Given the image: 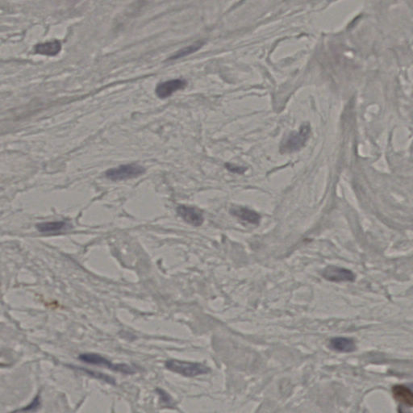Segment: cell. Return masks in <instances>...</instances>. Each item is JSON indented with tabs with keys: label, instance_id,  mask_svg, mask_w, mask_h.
<instances>
[{
	"label": "cell",
	"instance_id": "obj_1",
	"mask_svg": "<svg viewBox=\"0 0 413 413\" xmlns=\"http://www.w3.org/2000/svg\"><path fill=\"white\" fill-rule=\"evenodd\" d=\"M311 135V125L303 123L298 131L292 132L282 140L280 145L282 154H289L298 151L304 147Z\"/></svg>",
	"mask_w": 413,
	"mask_h": 413
},
{
	"label": "cell",
	"instance_id": "obj_2",
	"mask_svg": "<svg viewBox=\"0 0 413 413\" xmlns=\"http://www.w3.org/2000/svg\"><path fill=\"white\" fill-rule=\"evenodd\" d=\"M165 368L185 377H196L211 371L208 367L200 363L170 359L165 363Z\"/></svg>",
	"mask_w": 413,
	"mask_h": 413
},
{
	"label": "cell",
	"instance_id": "obj_3",
	"mask_svg": "<svg viewBox=\"0 0 413 413\" xmlns=\"http://www.w3.org/2000/svg\"><path fill=\"white\" fill-rule=\"evenodd\" d=\"M79 359L88 364L105 367L112 370L120 372L123 374H132L136 373V369L130 366L126 365V364H113L112 362L99 354H93V353L80 354Z\"/></svg>",
	"mask_w": 413,
	"mask_h": 413
},
{
	"label": "cell",
	"instance_id": "obj_4",
	"mask_svg": "<svg viewBox=\"0 0 413 413\" xmlns=\"http://www.w3.org/2000/svg\"><path fill=\"white\" fill-rule=\"evenodd\" d=\"M145 169L137 164L119 165V167L110 169L106 172V177L112 181H122L125 179H134L145 174Z\"/></svg>",
	"mask_w": 413,
	"mask_h": 413
},
{
	"label": "cell",
	"instance_id": "obj_5",
	"mask_svg": "<svg viewBox=\"0 0 413 413\" xmlns=\"http://www.w3.org/2000/svg\"><path fill=\"white\" fill-rule=\"evenodd\" d=\"M322 276L326 280L330 282H354L355 280V275L351 271L335 266L326 267L322 273Z\"/></svg>",
	"mask_w": 413,
	"mask_h": 413
},
{
	"label": "cell",
	"instance_id": "obj_6",
	"mask_svg": "<svg viewBox=\"0 0 413 413\" xmlns=\"http://www.w3.org/2000/svg\"><path fill=\"white\" fill-rule=\"evenodd\" d=\"M177 212L179 216H181V218L184 219V221L195 227L202 225L205 221L202 211L194 206L181 205L178 206Z\"/></svg>",
	"mask_w": 413,
	"mask_h": 413
},
{
	"label": "cell",
	"instance_id": "obj_7",
	"mask_svg": "<svg viewBox=\"0 0 413 413\" xmlns=\"http://www.w3.org/2000/svg\"><path fill=\"white\" fill-rule=\"evenodd\" d=\"M186 82L183 79H173V80L166 81L164 83H159L157 86V95L160 99H166L170 95H172L175 92H178L179 90L184 89L186 88Z\"/></svg>",
	"mask_w": 413,
	"mask_h": 413
},
{
	"label": "cell",
	"instance_id": "obj_8",
	"mask_svg": "<svg viewBox=\"0 0 413 413\" xmlns=\"http://www.w3.org/2000/svg\"><path fill=\"white\" fill-rule=\"evenodd\" d=\"M230 213L236 216L241 221L250 223L252 225H258L260 222V215L251 209L244 206H234L230 210Z\"/></svg>",
	"mask_w": 413,
	"mask_h": 413
},
{
	"label": "cell",
	"instance_id": "obj_9",
	"mask_svg": "<svg viewBox=\"0 0 413 413\" xmlns=\"http://www.w3.org/2000/svg\"><path fill=\"white\" fill-rule=\"evenodd\" d=\"M328 346L334 351L351 353L356 349L355 342L351 338H334L330 340Z\"/></svg>",
	"mask_w": 413,
	"mask_h": 413
},
{
	"label": "cell",
	"instance_id": "obj_10",
	"mask_svg": "<svg viewBox=\"0 0 413 413\" xmlns=\"http://www.w3.org/2000/svg\"><path fill=\"white\" fill-rule=\"evenodd\" d=\"M62 50V44L58 40H54L52 42L40 43L35 46V53L41 55L53 56L58 55V53Z\"/></svg>",
	"mask_w": 413,
	"mask_h": 413
},
{
	"label": "cell",
	"instance_id": "obj_11",
	"mask_svg": "<svg viewBox=\"0 0 413 413\" xmlns=\"http://www.w3.org/2000/svg\"><path fill=\"white\" fill-rule=\"evenodd\" d=\"M393 396L398 402L412 408L413 405V391L404 385H395L392 388Z\"/></svg>",
	"mask_w": 413,
	"mask_h": 413
},
{
	"label": "cell",
	"instance_id": "obj_12",
	"mask_svg": "<svg viewBox=\"0 0 413 413\" xmlns=\"http://www.w3.org/2000/svg\"><path fill=\"white\" fill-rule=\"evenodd\" d=\"M69 228V224L65 222V221L43 222L37 225V229L39 230L41 232H46V233L62 232L64 230L68 229Z\"/></svg>",
	"mask_w": 413,
	"mask_h": 413
},
{
	"label": "cell",
	"instance_id": "obj_13",
	"mask_svg": "<svg viewBox=\"0 0 413 413\" xmlns=\"http://www.w3.org/2000/svg\"><path fill=\"white\" fill-rule=\"evenodd\" d=\"M205 45V42L202 41H199L191 45V46H186L185 48H183L180 50L177 51L176 53H174L172 56H170L168 60H177L179 58H184L186 56L192 54V53L197 52L200 50V48H202V46Z\"/></svg>",
	"mask_w": 413,
	"mask_h": 413
},
{
	"label": "cell",
	"instance_id": "obj_14",
	"mask_svg": "<svg viewBox=\"0 0 413 413\" xmlns=\"http://www.w3.org/2000/svg\"><path fill=\"white\" fill-rule=\"evenodd\" d=\"M225 167L227 168L228 170L231 172L236 173V174H243L247 170V168L238 166V165H233V164H229V163L225 165Z\"/></svg>",
	"mask_w": 413,
	"mask_h": 413
},
{
	"label": "cell",
	"instance_id": "obj_15",
	"mask_svg": "<svg viewBox=\"0 0 413 413\" xmlns=\"http://www.w3.org/2000/svg\"><path fill=\"white\" fill-rule=\"evenodd\" d=\"M157 390H158L159 395L161 396V401L165 402V404H171L172 399H171L170 395H168L167 393L163 390H161V389H158Z\"/></svg>",
	"mask_w": 413,
	"mask_h": 413
},
{
	"label": "cell",
	"instance_id": "obj_16",
	"mask_svg": "<svg viewBox=\"0 0 413 413\" xmlns=\"http://www.w3.org/2000/svg\"><path fill=\"white\" fill-rule=\"evenodd\" d=\"M39 396H37V397L35 398V399L32 400V404H29V405H28L27 408H25V409H22L21 411H32V410H34V409H37V408L39 407Z\"/></svg>",
	"mask_w": 413,
	"mask_h": 413
}]
</instances>
